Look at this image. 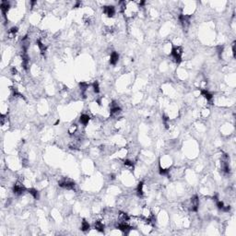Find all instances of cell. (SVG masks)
Returning a JSON list of instances; mask_svg holds the SVG:
<instances>
[{"label":"cell","instance_id":"1","mask_svg":"<svg viewBox=\"0 0 236 236\" xmlns=\"http://www.w3.org/2000/svg\"><path fill=\"white\" fill-rule=\"evenodd\" d=\"M183 48L181 46H174L172 48V51H171V55L173 59L175 61L177 64H179L182 61L183 59Z\"/></svg>","mask_w":236,"mask_h":236},{"label":"cell","instance_id":"2","mask_svg":"<svg viewBox=\"0 0 236 236\" xmlns=\"http://www.w3.org/2000/svg\"><path fill=\"white\" fill-rule=\"evenodd\" d=\"M12 190H13V193L16 196H21L23 193L26 191V187H25L24 183H23V182L20 180V181H17L15 183H14Z\"/></svg>","mask_w":236,"mask_h":236},{"label":"cell","instance_id":"3","mask_svg":"<svg viewBox=\"0 0 236 236\" xmlns=\"http://www.w3.org/2000/svg\"><path fill=\"white\" fill-rule=\"evenodd\" d=\"M102 12L108 18H112L115 15L116 9L114 6H104L102 7Z\"/></svg>","mask_w":236,"mask_h":236},{"label":"cell","instance_id":"4","mask_svg":"<svg viewBox=\"0 0 236 236\" xmlns=\"http://www.w3.org/2000/svg\"><path fill=\"white\" fill-rule=\"evenodd\" d=\"M118 61H119V55L116 52H112L111 55H110V64L115 65L118 63Z\"/></svg>","mask_w":236,"mask_h":236},{"label":"cell","instance_id":"5","mask_svg":"<svg viewBox=\"0 0 236 236\" xmlns=\"http://www.w3.org/2000/svg\"><path fill=\"white\" fill-rule=\"evenodd\" d=\"M89 120H91V116H89L88 114H83V115H80V117H79L80 124L83 125V126H87L89 124Z\"/></svg>","mask_w":236,"mask_h":236},{"label":"cell","instance_id":"6","mask_svg":"<svg viewBox=\"0 0 236 236\" xmlns=\"http://www.w3.org/2000/svg\"><path fill=\"white\" fill-rule=\"evenodd\" d=\"M78 126L77 125H71L69 127H68V134L70 136H76L77 133H78Z\"/></svg>","mask_w":236,"mask_h":236},{"label":"cell","instance_id":"7","mask_svg":"<svg viewBox=\"0 0 236 236\" xmlns=\"http://www.w3.org/2000/svg\"><path fill=\"white\" fill-rule=\"evenodd\" d=\"M91 228V226H89V222L86 220H83L81 221V226H80V230L82 231V232H87V231L89 230Z\"/></svg>","mask_w":236,"mask_h":236},{"label":"cell","instance_id":"8","mask_svg":"<svg viewBox=\"0 0 236 236\" xmlns=\"http://www.w3.org/2000/svg\"><path fill=\"white\" fill-rule=\"evenodd\" d=\"M28 192H29V194L33 197L34 199H38L39 198V192L36 189H34V188H31V189L28 190Z\"/></svg>","mask_w":236,"mask_h":236}]
</instances>
